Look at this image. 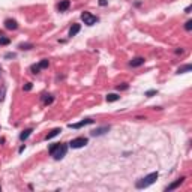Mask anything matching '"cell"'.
<instances>
[{
    "label": "cell",
    "instance_id": "obj_1",
    "mask_svg": "<svg viewBox=\"0 0 192 192\" xmlns=\"http://www.w3.org/2000/svg\"><path fill=\"white\" fill-rule=\"evenodd\" d=\"M48 152H50V155L54 159H57V161H59V159H63L66 156V153H68V144H65V143H54V144L50 146Z\"/></svg>",
    "mask_w": 192,
    "mask_h": 192
},
{
    "label": "cell",
    "instance_id": "obj_2",
    "mask_svg": "<svg viewBox=\"0 0 192 192\" xmlns=\"http://www.w3.org/2000/svg\"><path fill=\"white\" fill-rule=\"evenodd\" d=\"M158 171L156 173H150L149 176H146V177H143V179H140V180L135 183V188L137 189H146V188H149L150 185H153L155 183V180L158 179Z\"/></svg>",
    "mask_w": 192,
    "mask_h": 192
},
{
    "label": "cell",
    "instance_id": "obj_3",
    "mask_svg": "<svg viewBox=\"0 0 192 192\" xmlns=\"http://www.w3.org/2000/svg\"><path fill=\"white\" fill-rule=\"evenodd\" d=\"M81 20L84 21L86 26H93V24H96L99 21V18H98L96 15L90 14V12H83V14H81Z\"/></svg>",
    "mask_w": 192,
    "mask_h": 192
},
{
    "label": "cell",
    "instance_id": "obj_4",
    "mask_svg": "<svg viewBox=\"0 0 192 192\" xmlns=\"http://www.w3.org/2000/svg\"><path fill=\"white\" fill-rule=\"evenodd\" d=\"M87 143H89V138L78 137V138H74V140L69 143V147H71V149H81V147L87 146Z\"/></svg>",
    "mask_w": 192,
    "mask_h": 192
},
{
    "label": "cell",
    "instance_id": "obj_5",
    "mask_svg": "<svg viewBox=\"0 0 192 192\" xmlns=\"http://www.w3.org/2000/svg\"><path fill=\"white\" fill-rule=\"evenodd\" d=\"M48 65H50V62H48L47 59H44V60H41L38 65H32V66H30V71H32L33 74H39V71L48 68Z\"/></svg>",
    "mask_w": 192,
    "mask_h": 192
},
{
    "label": "cell",
    "instance_id": "obj_6",
    "mask_svg": "<svg viewBox=\"0 0 192 192\" xmlns=\"http://www.w3.org/2000/svg\"><path fill=\"white\" fill-rule=\"evenodd\" d=\"M92 123H93L92 119H84V120H81L80 123H71L69 128H71V129H80V128H83V126H86V125H92Z\"/></svg>",
    "mask_w": 192,
    "mask_h": 192
},
{
    "label": "cell",
    "instance_id": "obj_7",
    "mask_svg": "<svg viewBox=\"0 0 192 192\" xmlns=\"http://www.w3.org/2000/svg\"><path fill=\"white\" fill-rule=\"evenodd\" d=\"M5 27H6L8 30H17V29H18V23H17V20L6 18V20H5Z\"/></svg>",
    "mask_w": 192,
    "mask_h": 192
},
{
    "label": "cell",
    "instance_id": "obj_8",
    "mask_svg": "<svg viewBox=\"0 0 192 192\" xmlns=\"http://www.w3.org/2000/svg\"><path fill=\"white\" fill-rule=\"evenodd\" d=\"M144 57H135V59H132L131 62H129V66H132V68H138V66H143L144 65Z\"/></svg>",
    "mask_w": 192,
    "mask_h": 192
},
{
    "label": "cell",
    "instance_id": "obj_9",
    "mask_svg": "<svg viewBox=\"0 0 192 192\" xmlns=\"http://www.w3.org/2000/svg\"><path fill=\"white\" fill-rule=\"evenodd\" d=\"M110 131V126H102V128H98V129H95V131H92V135L93 137H101L104 134H107Z\"/></svg>",
    "mask_w": 192,
    "mask_h": 192
},
{
    "label": "cell",
    "instance_id": "obj_10",
    "mask_svg": "<svg viewBox=\"0 0 192 192\" xmlns=\"http://www.w3.org/2000/svg\"><path fill=\"white\" fill-rule=\"evenodd\" d=\"M69 6H71V2L69 0H62L59 5H57V11L59 12H65L69 9Z\"/></svg>",
    "mask_w": 192,
    "mask_h": 192
},
{
    "label": "cell",
    "instance_id": "obj_11",
    "mask_svg": "<svg viewBox=\"0 0 192 192\" xmlns=\"http://www.w3.org/2000/svg\"><path fill=\"white\" fill-rule=\"evenodd\" d=\"M183 180H185V177H180V179H177V180L174 182V183H171L170 186H167V188H165V191L168 192V191H173V189H176V188H179L182 183H183Z\"/></svg>",
    "mask_w": 192,
    "mask_h": 192
},
{
    "label": "cell",
    "instance_id": "obj_12",
    "mask_svg": "<svg viewBox=\"0 0 192 192\" xmlns=\"http://www.w3.org/2000/svg\"><path fill=\"white\" fill-rule=\"evenodd\" d=\"M81 30V24H72L71 26V29H69V36L72 38V36H75V35H78V32Z\"/></svg>",
    "mask_w": 192,
    "mask_h": 192
},
{
    "label": "cell",
    "instance_id": "obj_13",
    "mask_svg": "<svg viewBox=\"0 0 192 192\" xmlns=\"http://www.w3.org/2000/svg\"><path fill=\"white\" fill-rule=\"evenodd\" d=\"M32 132H33V129H32V128H29V129L23 131V132L20 134V140H21V141H26V140L30 137V134H32Z\"/></svg>",
    "mask_w": 192,
    "mask_h": 192
},
{
    "label": "cell",
    "instance_id": "obj_14",
    "mask_svg": "<svg viewBox=\"0 0 192 192\" xmlns=\"http://www.w3.org/2000/svg\"><path fill=\"white\" fill-rule=\"evenodd\" d=\"M60 132H62V129H60V128H56V129H53V131H51V132H50V134H48V135L45 137V140L48 141V140H51V138L57 137L59 134H60Z\"/></svg>",
    "mask_w": 192,
    "mask_h": 192
},
{
    "label": "cell",
    "instance_id": "obj_15",
    "mask_svg": "<svg viewBox=\"0 0 192 192\" xmlns=\"http://www.w3.org/2000/svg\"><path fill=\"white\" fill-rule=\"evenodd\" d=\"M53 101H54L53 95H48V93H44V95H42V102H44L45 105H48V104H51Z\"/></svg>",
    "mask_w": 192,
    "mask_h": 192
},
{
    "label": "cell",
    "instance_id": "obj_16",
    "mask_svg": "<svg viewBox=\"0 0 192 192\" xmlns=\"http://www.w3.org/2000/svg\"><path fill=\"white\" fill-rule=\"evenodd\" d=\"M120 99V96L119 95H116V93H110V95H107V102H116Z\"/></svg>",
    "mask_w": 192,
    "mask_h": 192
},
{
    "label": "cell",
    "instance_id": "obj_17",
    "mask_svg": "<svg viewBox=\"0 0 192 192\" xmlns=\"http://www.w3.org/2000/svg\"><path fill=\"white\" fill-rule=\"evenodd\" d=\"M11 42V39L9 38H6L3 33H0V45H8Z\"/></svg>",
    "mask_w": 192,
    "mask_h": 192
},
{
    "label": "cell",
    "instance_id": "obj_18",
    "mask_svg": "<svg viewBox=\"0 0 192 192\" xmlns=\"http://www.w3.org/2000/svg\"><path fill=\"white\" fill-rule=\"evenodd\" d=\"M191 65H185V66H182V68H179V71H177V74H185V72H189L191 71Z\"/></svg>",
    "mask_w": 192,
    "mask_h": 192
},
{
    "label": "cell",
    "instance_id": "obj_19",
    "mask_svg": "<svg viewBox=\"0 0 192 192\" xmlns=\"http://www.w3.org/2000/svg\"><path fill=\"white\" fill-rule=\"evenodd\" d=\"M32 44H20V47H18V48H20V50H30V48H32Z\"/></svg>",
    "mask_w": 192,
    "mask_h": 192
},
{
    "label": "cell",
    "instance_id": "obj_20",
    "mask_svg": "<svg viewBox=\"0 0 192 192\" xmlns=\"http://www.w3.org/2000/svg\"><path fill=\"white\" fill-rule=\"evenodd\" d=\"M5 95H6V89H5V87H0V102L5 99Z\"/></svg>",
    "mask_w": 192,
    "mask_h": 192
},
{
    "label": "cell",
    "instance_id": "obj_21",
    "mask_svg": "<svg viewBox=\"0 0 192 192\" xmlns=\"http://www.w3.org/2000/svg\"><path fill=\"white\" fill-rule=\"evenodd\" d=\"M185 29H186V32H191L192 29V21L189 20V21H186V24H185Z\"/></svg>",
    "mask_w": 192,
    "mask_h": 192
},
{
    "label": "cell",
    "instance_id": "obj_22",
    "mask_svg": "<svg viewBox=\"0 0 192 192\" xmlns=\"http://www.w3.org/2000/svg\"><path fill=\"white\" fill-rule=\"evenodd\" d=\"M32 87H33V86H32V83H27V84H26V86L23 87V90L29 92V90H32Z\"/></svg>",
    "mask_w": 192,
    "mask_h": 192
},
{
    "label": "cell",
    "instance_id": "obj_23",
    "mask_svg": "<svg viewBox=\"0 0 192 192\" xmlns=\"http://www.w3.org/2000/svg\"><path fill=\"white\" fill-rule=\"evenodd\" d=\"M156 93H158L156 90H149V92H146V96L150 98V96H153V95H156Z\"/></svg>",
    "mask_w": 192,
    "mask_h": 192
},
{
    "label": "cell",
    "instance_id": "obj_24",
    "mask_svg": "<svg viewBox=\"0 0 192 192\" xmlns=\"http://www.w3.org/2000/svg\"><path fill=\"white\" fill-rule=\"evenodd\" d=\"M117 89H119V90H126V89H128V84L123 83V86H117Z\"/></svg>",
    "mask_w": 192,
    "mask_h": 192
},
{
    "label": "cell",
    "instance_id": "obj_25",
    "mask_svg": "<svg viewBox=\"0 0 192 192\" xmlns=\"http://www.w3.org/2000/svg\"><path fill=\"white\" fill-rule=\"evenodd\" d=\"M107 3H108L107 0H99V5H101V6H107Z\"/></svg>",
    "mask_w": 192,
    "mask_h": 192
},
{
    "label": "cell",
    "instance_id": "obj_26",
    "mask_svg": "<svg viewBox=\"0 0 192 192\" xmlns=\"http://www.w3.org/2000/svg\"><path fill=\"white\" fill-rule=\"evenodd\" d=\"M0 74H2V68H0Z\"/></svg>",
    "mask_w": 192,
    "mask_h": 192
},
{
    "label": "cell",
    "instance_id": "obj_27",
    "mask_svg": "<svg viewBox=\"0 0 192 192\" xmlns=\"http://www.w3.org/2000/svg\"><path fill=\"white\" fill-rule=\"evenodd\" d=\"M0 189H2V186H0Z\"/></svg>",
    "mask_w": 192,
    "mask_h": 192
}]
</instances>
